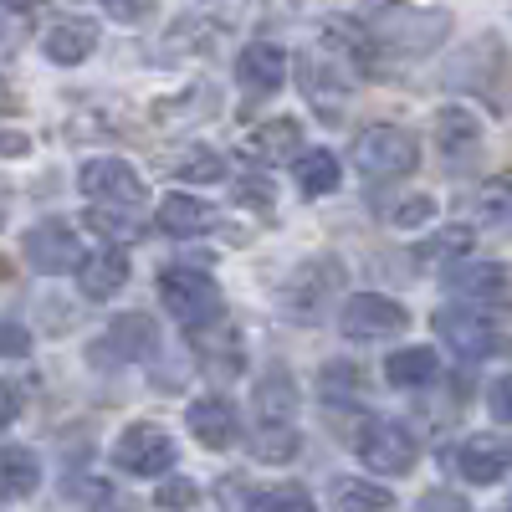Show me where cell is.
Listing matches in <instances>:
<instances>
[{"mask_svg": "<svg viewBox=\"0 0 512 512\" xmlns=\"http://www.w3.org/2000/svg\"><path fill=\"white\" fill-rule=\"evenodd\" d=\"M364 26L379 52L390 57H425L451 36V11H420L410 0H369Z\"/></svg>", "mask_w": 512, "mask_h": 512, "instance_id": "cell-1", "label": "cell"}, {"mask_svg": "<svg viewBox=\"0 0 512 512\" xmlns=\"http://www.w3.org/2000/svg\"><path fill=\"white\" fill-rule=\"evenodd\" d=\"M446 82L461 93H477L497 118H512V52L497 36H477L472 47L451 62Z\"/></svg>", "mask_w": 512, "mask_h": 512, "instance_id": "cell-2", "label": "cell"}, {"mask_svg": "<svg viewBox=\"0 0 512 512\" xmlns=\"http://www.w3.org/2000/svg\"><path fill=\"white\" fill-rule=\"evenodd\" d=\"M354 77H364L349 57H338L333 47H323V52H303L297 57V82H303V98L313 103V113L318 118H344V103H349V93H354Z\"/></svg>", "mask_w": 512, "mask_h": 512, "instance_id": "cell-3", "label": "cell"}, {"mask_svg": "<svg viewBox=\"0 0 512 512\" xmlns=\"http://www.w3.org/2000/svg\"><path fill=\"white\" fill-rule=\"evenodd\" d=\"M354 164L359 175L374 180V185H390V180H405L410 169L420 164V144L410 128H395V123H374L359 134L354 144Z\"/></svg>", "mask_w": 512, "mask_h": 512, "instance_id": "cell-4", "label": "cell"}, {"mask_svg": "<svg viewBox=\"0 0 512 512\" xmlns=\"http://www.w3.org/2000/svg\"><path fill=\"white\" fill-rule=\"evenodd\" d=\"M338 282H344V267L333 262V256H318V262H303L287 287H282V313L287 323H323L333 297H338Z\"/></svg>", "mask_w": 512, "mask_h": 512, "instance_id": "cell-5", "label": "cell"}, {"mask_svg": "<svg viewBox=\"0 0 512 512\" xmlns=\"http://www.w3.org/2000/svg\"><path fill=\"white\" fill-rule=\"evenodd\" d=\"M159 303L185 328H200L210 318H221V287H216V277H205L195 267H164L159 272Z\"/></svg>", "mask_w": 512, "mask_h": 512, "instance_id": "cell-6", "label": "cell"}, {"mask_svg": "<svg viewBox=\"0 0 512 512\" xmlns=\"http://www.w3.org/2000/svg\"><path fill=\"white\" fill-rule=\"evenodd\" d=\"M354 451H359V461L369 466L374 477H405L415 466V456H420V441H415L410 425H400V420H369L359 431Z\"/></svg>", "mask_w": 512, "mask_h": 512, "instance_id": "cell-7", "label": "cell"}, {"mask_svg": "<svg viewBox=\"0 0 512 512\" xmlns=\"http://www.w3.org/2000/svg\"><path fill=\"white\" fill-rule=\"evenodd\" d=\"M338 328L349 338H364V344H379V338H395L410 328V313L395 303V297L379 292H354L344 308H338Z\"/></svg>", "mask_w": 512, "mask_h": 512, "instance_id": "cell-8", "label": "cell"}, {"mask_svg": "<svg viewBox=\"0 0 512 512\" xmlns=\"http://www.w3.org/2000/svg\"><path fill=\"white\" fill-rule=\"evenodd\" d=\"M113 461H118V472H134V477H164L169 466H175V441H169V431H159V425L134 420V425H128V431L118 436Z\"/></svg>", "mask_w": 512, "mask_h": 512, "instance_id": "cell-9", "label": "cell"}, {"mask_svg": "<svg viewBox=\"0 0 512 512\" xmlns=\"http://www.w3.org/2000/svg\"><path fill=\"white\" fill-rule=\"evenodd\" d=\"M287 72H292V62H287V52L277 47V41H251V47L236 57V82H241L246 108H256V103H267L272 93H282Z\"/></svg>", "mask_w": 512, "mask_h": 512, "instance_id": "cell-10", "label": "cell"}, {"mask_svg": "<svg viewBox=\"0 0 512 512\" xmlns=\"http://www.w3.org/2000/svg\"><path fill=\"white\" fill-rule=\"evenodd\" d=\"M77 185L93 205H139L144 200V180L123 159H88L77 169Z\"/></svg>", "mask_w": 512, "mask_h": 512, "instance_id": "cell-11", "label": "cell"}, {"mask_svg": "<svg viewBox=\"0 0 512 512\" xmlns=\"http://www.w3.org/2000/svg\"><path fill=\"white\" fill-rule=\"evenodd\" d=\"M436 333H441V344L466 359V364H477L497 349V338H492V318H482L477 308H441L436 313Z\"/></svg>", "mask_w": 512, "mask_h": 512, "instance_id": "cell-12", "label": "cell"}, {"mask_svg": "<svg viewBox=\"0 0 512 512\" xmlns=\"http://www.w3.org/2000/svg\"><path fill=\"white\" fill-rule=\"evenodd\" d=\"M21 246H26V262L36 272H72L82 262V241L72 236L67 221H36Z\"/></svg>", "mask_w": 512, "mask_h": 512, "instance_id": "cell-13", "label": "cell"}, {"mask_svg": "<svg viewBox=\"0 0 512 512\" xmlns=\"http://www.w3.org/2000/svg\"><path fill=\"white\" fill-rule=\"evenodd\" d=\"M190 344L200 354V364L210 374H221V379H236L246 369V349H241V333L226 323V318H210L200 328H190Z\"/></svg>", "mask_w": 512, "mask_h": 512, "instance_id": "cell-14", "label": "cell"}, {"mask_svg": "<svg viewBox=\"0 0 512 512\" xmlns=\"http://www.w3.org/2000/svg\"><path fill=\"white\" fill-rule=\"evenodd\" d=\"M436 149L446 154L451 169L477 164V154H482V123H477V113L441 108V113H436Z\"/></svg>", "mask_w": 512, "mask_h": 512, "instance_id": "cell-15", "label": "cell"}, {"mask_svg": "<svg viewBox=\"0 0 512 512\" xmlns=\"http://www.w3.org/2000/svg\"><path fill=\"white\" fill-rule=\"evenodd\" d=\"M123 282H128V256L118 246H103V251H93V256L77 262V287H82V297H93V303L118 297Z\"/></svg>", "mask_w": 512, "mask_h": 512, "instance_id": "cell-16", "label": "cell"}, {"mask_svg": "<svg viewBox=\"0 0 512 512\" xmlns=\"http://www.w3.org/2000/svg\"><path fill=\"white\" fill-rule=\"evenodd\" d=\"M185 425H190V436H195L205 451H226V446L236 441V410H231V400H221V395L195 400V405L185 410Z\"/></svg>", "mask_w": 512, "mask_h": 512, "instance_id": "cell-17", "label": "cell"}, {"mask_svg": "<svg viewBox=\"0 0 512 512\" xmlns=\"http://www.w3.org/2000/svg\"><path fill=\"white\" fill-rule=\"evenodd\" d=\"M154 349H159V328H154V318H144V313L113 318L108 338L98 344V354H118V359H154Z\"/></svg>", "mask_w": 512, "mask_h": 512, "instance_id": "cell-18", "label": "cell"}, {"mask_svg": "<svg viewBox=\"0 0 512 512\" xmlns=\"http://www.w3.org/2000/svg\"><path fill=\"white\" fill-rule=\"evenodd\" d=\"M451 466L461 472V482L487 487V482H497V477H502V466H507V446H502V441H492V436H466V441H461V451L451 456Z\"/></svg>", "mask_w": 512, "mask_h": 512, "instance_id": "cell-19", "label": "cell"}, {"mask_svg": "<svg viewBox=\"0 0 512 512\" xmlns=\"http://www.w3.org/2000/svg\"><path fill=\"white\" fill-rule=\"evenodd\" d=\"M41 47H47V57H52V62L77 67L82 57H93V47H98V31H93V21H77V16H67V21H52V26H47V36H41Z\"/></svg>", "mask_w": 512, "mask_h": 512, "instance_id": "cell-20", "label": "cell"}, {"mask_svg": "<svg viewBox=\"0 0 512 512\" xmlns=\"http://www.w3.org/2000/svg\"><path fill=\"white\" fill-rule=\"evenodd\" d=\"M446 287L461 297V303H492V297L507 292V272L492 262H456L446 272Z\"/></svg>", "mask_w": 512, "mask_h": 512, "instance_id": "cell-21", "label": "cell"}, {"mask_svg": "<svg viewBox=\"0 0 512 512\" xmlns=\"http://www.w3.org/2000/svg\"><path fill=\"white\" fill-rule=\"evenodd\" d=\"M41 487V461L31 446H0V502H26Z\"/></svg>", "mask_w": 512, "mask_h": 512, "instance_id": "cell-22", "label": "cell"}, {"mask_svg": "<svg viewBox=\"0 0 512 512\" xmlns=\"http://www.w3.org/2000/svg\"><path fill=\"white\" fill-rule=\"evenodd\" d=\"M154 221H159L164 236H200V231L216 226V210H210L205 200H195V195H169Z\"/></svg>", "mask_w": 512, "mask_h": 512, "instance_id": "cell-23", "label": "cell"}, {"mask_svg": "<svg viewBox=\"0 0 512 512\" xmlns=\"http://www.w3.org/2000/svg\"><path fill=\"white\" fill-rule=\"evenodd\" d=\"M256 425H297V384L282 369L256 384Z\"/></svg>", "mask_w": 512, "mask_h": 512, "instance_id": "cell-24", "label": "cell"}, {"mask_svg": "<svg viewBox=\"0 0 512 512\" xmlns=\"http://www.w3.org/2000/svg\"><path fill=\"white\" fill-rule=\"evenodd\" d=\"M441 374V359L431 349H400L384 359V379L400 384V390H420V384H431Z\"/></svg>", "mask_w": 512, "mask_h": 512, "instance_id": "cell-25", "label": "cell"}, {"mask_svg": "<svg viewBox=\"0 0 512 512\" xmlns=\"http://www.w3.org/2000/svg\"><path fill=\"white\" fill-rule=\"evenodd\" d=\"M251 154L262 159H297V149H303V128H297V118H272L262 128H251Z\"/></svg>", "mask_w": 512, "mask_h": 512, "instance_id": "cell-26", "label": "cell"}, {"mask_svg": "<svg viewBox=\"0 0 512 512\" xmlns=\"http://www.w3.org/2000/svg\"><path fill=\"white\" fill-rule=\"evenodd\" d=\"M297 190H303L308 200L333 195V190H338V154H328V149L297 154Z\"/></svg>", "mask_w": 512, "mask_h": 512, "instance_id": "cell-27", "label": "cell"}, {"mask_svg": "<svg viewBox=\"0 0 512 512\" xmlns=\"http://www.w3.org/2000/svg\"><path fill=\"white\" fill-rule=\"evenodd\" d=\"M303 451V436H297V425H256L251 431V456L267 461V466H282Z\"/></svg>", "mask_w": 512, "mask_h": 512, "instance_id": "cell-28", "label": "cell"}, {"mask_svg": "<svg viewBox=\"0 0 512 512\" xmlns=\"http://www.w3.org/2000/svg\"><path fill=\"white\" fill-rule=\"evenodd\" d=\"M333 507H344V512H379V507H395V492L379 487V482L338 477L333 482Z\"/></svg>", "mask_w": 512, "mask_h": 512, "instance_id": "cell-29", "label": "cell"}, {"mask_svg": "<svg viewBox=\"0 0 512 512\" xmlns=\"http://www.w3.org/2000/svg\"><path fill=\"white\" fill-rule=\"evenodd\" d=\"M477 216L492 231H512V175H497L477 190Z\"/></svg>", "mask_w": 512, "mask_h": 512, "instance_id": "cell-30", "label": "cell"}, {"mask_svg": "<svg viewBox=\"0 0 512 512\" xmlns=\"http://www.w3.org/2000/svg\"><path fill=\"white\" fill-rule=\"evenodd\" d=\"M88 226L113 236V241H139L144 226H139V205H93L88 210Z\"/></svg>", "mask_w": 512, "mask_h": 512, "instance_id": "cell-31", "label": "cell"}, {"mask_svg": "<svg viewBox=\"0 0 512 512\" xmlns=\"http://www.w3.org/2000/svg\"><path fill=\"white\" fill-rule=\"evenodd\" d=\"M175 175H180V180H195V185H216V180H226V159H221L216 149L195 144V149H185V154L175 159Z\"/></svg>", "mask_w": 512, "mask_h": 512, "instance_id": "cell-32", "label": "cell"}, {"mask_svg": "<svg viewBox=\"0 0 512 512\" xmlns=\"http://www.w3.org/2000/svg\"><path fill=\"white\" fill-rule=\"evenodd\" d=\"M318 390H323L328 405H354V400H359V374H354L349 364H328V369L318 374Z\"/></svg>", "mask_w": 512, "mask_h": 512, "instance_id": "cell-33", "label": "cell"}, {"mask_svg": "<svg viewBox=\"0 0 512 512\" xmlns=\"http://www.w3.org/2000/svg\"><path fill=\"white\" fill-rule=\"evenodd\" d=\"M390 221H395L400 231L431 226V221H436V200H431V195H405L400 205H390Z\"/></svg>", "mask_w": 512, "mask_h": 512, "instance_id": "cell-34", "label": "cell"}, {"mask_svg": "<svg viewBox=\"0 0 512 512\" xmlns=\"http://www.w3.org/2000/svg\"><path fill=\"white\" fill-rule=\"evenodd\" d=\"M466 246H472V231H466V226H446L431 246H420V256H425V262H436V256H456Z\"/></svg>", "mask_w": 512, "mask_h": 512, "instance_id": "cell-35", "label": "cell"}, {"mask_svg": "<svg viewBox=\"0 0 512 512\" xmlns=\"http://www.w3.org/2000/svg\"><path fill=\"white\" fill-rule=\"evenodd\" d=\"M67 497H72V502H93V507H108V502H113V487H108L103 477H72V482H67Z\"/></svg>", "mask_w": 512, "mask_h": 512, "instance_id": "cell-36", "label": "cell"}, {"mask_svg": "<svg viewBox=\"0 0 512 512\" xmlns=\"http://www.w3.org/2000/svg\"><path fill=\"white\" fill-rule=\"evenodd\" d=\"M251 507H262V512H272V507H313V497L303 487H272V492H256Z\"/></svg>", "mask_w": 512, "mask_h": 512, "instance_id": "cell-37", "label": "cell"}, {"mask_svg": "<svg viewBox=\"0 0 512 512\" xmlns=\"http://www.w3.org/2000/svg\"><path fill=\"white\" fill-rule=\"evenodd\" d=\"M26 349H31V333L11 318H0V359H21Z\"/></svg>", "mask_w": 512, "mask_h": 512, "instance_id": "cell-38", "label": "cell"}, {"mask_svg": "<svg viewBox=\"0 0 512 512\" xmlns=\"http://www.w3.org/2000/svg\"><path fill=\"white\" fill-rule=\"evenodd\" d=\"M487 410H492V420L512 425V374H502L492 390H487Z\"/></svg>", "mask_w": 512, "mask_h": 512, "instance_id": "cell-39", "label": "cell"}, {"mask_svg": "<svg viewBox=\"0 0 512 512\" xmlns=\"http://www.w3.org/2000/svg\"><path fill=\"white\" fill-rule=\"evenodd\" d=\"M154 502H159V507H195V502H200V492H195L190 482H180V477H175V482H164V487L154 492Z\"/></svg>", "mask_w": 512, "mask_h": 512, "instance_id": "cell-40", "label": "cell"}, {"mask_svg": "<svg viewBox=\"0 0 512 512\" xmlns=\"http://www.w3.org/2000/svg\"><path fill=\"white\" fill-rule=\"evenodd\" d=\"M103 11H108L113 21H144V16L154 11V0H103Z\"/></svg>", "mask_w": 512, "mask_h": 512, "instance_id": "cell-41", "label": "cell"}, {"mask_svg": "<svg viewBox=\"0 0 512 512\" xmlns=\"http://www.w3.org/2000/svg\"><path fill=\"white\" fill-rule=\"evenodd\" d=\"M16 410H21V400H16V384H0V431L16 420Z\"/></svg>", "mask_w": 512, "mask_h": 512, "instance_id": "cell-42", "label": "cell"}, {"mask_svg": "<svg viewBox=\"0 0 512 512\" xmlns=\"http://www.w3.org/2000/svg\"><path fill=\"white\" fill-rule=\"evenodd\" d=\"M241 200H246V205H262V210H267V205H272V190H267L262 180H241Z\"/></svg>", "mask_w": 512, "mask_h": 512, "instance_id": "cell-43", "label": "cell"}, {"mask_svg": "<svg viewBox=\"0 0 512 512\" xmlns=\"http://www.w3.org/2000/svg\"><path fill=\"white\" fill-rule=\"evenodd\" d=\"M492 338H497V349H507V354H512V313H497Z\"/></svg>", "mask_w": 512, "mask_h": 512, "instance_id": "cell-44", "label": "cell"}, {"mask_svg": "<svg viewBox=\"0 0 512 512\" xmlns=\"http://www.w3.org/2000/svg\"><path fill=\"white\" fill-rule=\"evenodd\" d=\"M420 507H466V502L451 497V492H431V497H420Z\"/></svg>", "mask_w": 512, "mask_h": 512, "instance_id": "cell-45", "label": "cell"}, {"mask_svg": "<svg viewBox=\"0 0 512 512\" xmlns=\"http://www.w3.org/2000/svg\"><path fill=\"white\" fill-rule=\"evenodd\" d=\"M0 41H16V11L0 6Z\"/></svg>", "mask_w": 512, "mask_h": 512, "instance_id": "cell-46", "label": "cell"}, {"mask_svg": "<svg viewBox=\"0 0 512 512\" xmlns=\"http://www.w3.org/2000/svg\"><path fill=\"white\" fill-rule=\"evenodd\" d=\"M0 149H6V154H26L31 144H26L21 134H0Z\"/></svg>", "mask_w": 512, "mask_h": 512, "instance_id": "cell-47", "label": "cell"}, {"mask_svg": "<svg viewBox=\"0 0 512 512\" xmlns=\"http://www.w3.org/2000/svg\"><path fill=\"white\" fill-rule=\"evenodd\" d=\"M11 108H16V93H11V82L0 77V113H11Z\"/></svg>", "mask_w": 512, "mask_h": 512, "instance_id": "cell-48", "label": "cell"}, {"mask_svg": "<svg viewBox=\"0 0 512 512\" xmlns=\"http://www.w3.org/2000/svg\"><path fill=\"white\" fill-rule=\"evenodd\" d=\"M6 216H11V185L0 180V226H6Z\"/></svg>", "mask_w": 512, "mask_h": 512, "instance_id": "cell-49", "label": "cell"}, {"mask_svg": "<svg viewBox=\"0 0 512 512\" xmlns=\"http://www.w3.org/2000/svg\"><path fill=\"white\" fill-rule=\"evenodd\" d=\"M0 6H11V11H31V6H41V0H0Z\"/></svg>", "mask_w": 512, "mask_h": 512, "instance_id": "cell-50", "label": "cell"}, {"mask_svg": "<svg viewBox=\"0 0 512 512\" xmlns=\"http://www.w3.org/2000/svg\"><path fill=\"white\" fill-rule=\"evenodd\" d=\"M11 282V262H0V287H6Z\"/></svg>", "mask_w": 512, "mask_h": 512, "instance_id": "cell-51", "label": "cell"}, {"mask_svg": "<svg viewBox=\"0 0 512 512\" xmlns=\"http://www.w3.org/2000/svg\"><path fill=\"white\" fill-rule=\"evenodd\" d=\"M507 507H512V497H507Z\"/></svg>", "mask_w": 512, "mask_h": 512, "instance_id": "cell-52", "label": "cell"}]
</instances>
